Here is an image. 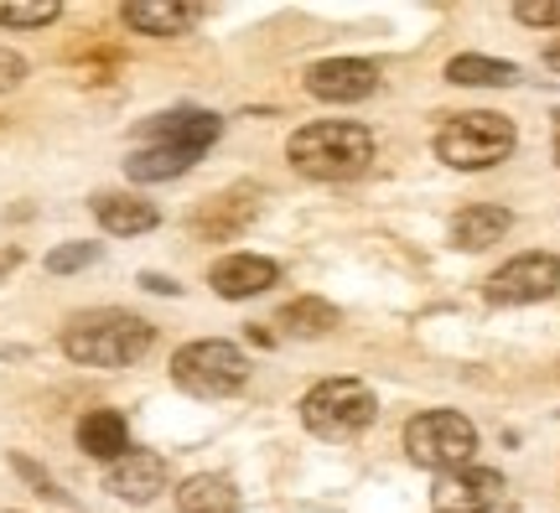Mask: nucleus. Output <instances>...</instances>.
Wrapping results in <instances>:
<instances>
[{"label": "nucleus", "instance_id": "nucleus-1", "mask_svg": "<svg viewBox=\"0 0 560 513\" xmlns=\"http://www.w3.org/2000/svg\"><path fill=\"white\" fill-rule=\"evenodd\" d=\"M156 348V327L136 312H79L62 327V353L83 369H130Z\"/></svg>", "mask_w": 560, "mask_h": 513}, {"label": "nucleus", "instance_id": "nucleus-2", "mask_svg": "<svg viewBox=\"0 0 560 513\" xmlns=\"http://www.w3.org/2000/svg\"><path fill=\"white\" fill-rule=\"evenodd\" d=\"M285 156L301 177L312 182H348L363 177L369 161H374V136L353 125V119H317V125H301L296 136L285 140Z\"/></svg>", "mask_w": 560, "mask_h": 513}, {"label": "nucleus", "instance_id": "nucleus-3", "mask_svg": "<svg viewBox=\"0 0 560 513\" xmlns=\"http://www.w3.org/2000/svg\"><path fill=\"white\" fill-rule=\"evenodd\" d=\"M431 151L452 172H488V166L514 156V125L503 115H493V109H467V115L441 119Z\"/></svg>", "mask_w": 560, "mask_h": 513}, {"label": "nucleus", "instance_id": "nucleus-4", "mask_svg": "<svg viewBox=\"0 0 560 513\" xmlns=\"http://www.w3.org/2000/svg\"><path fill=\"white\" fill-rule=\"evenodd\" d=\"M380 420V399L359 378H322L301 399V425L322 441H353Z\"/></svg>", "mask_w": 560, "mask_h": 513}, {"label": "nucleus", "instance_id": "nucleus-5", "mask_svg": "<svg viewBox=\"0 0 560 513\" xmlns=\"http://www.w3.org/2000/svg\"><path fill=\"white\" fill-rule=\"evenodd\" d=\"M172 384L192 399H229L249 384V358H244L234 342H223V337H202V342L177 348V358H172Z\"/></svg>", "mask_w": 560, "mask_h": 513}, {"label": "nucleus", "instance_id": "nucleus-6", "mask_svg": "<svg viewBox=\"0 0 560 513\" xmlns=\"http://www.w3.org/2000/svg\"><path fill=\"white\" fill-rule=\"evenodd\" d=\"M405 452H410L416 467H425V473H436V477L457 473V467H467L472 452H478V431H472V420L457 410H425L405 425Z\"/></svg>", "mask_w": 560, "mask_h": 513}, {"label": "nucleus", "instance_id": "nucleus-7", "mask_svg": "<svg viewBox=\"0 0 560 513\" xmlns=\"http://www.w3.org/2000/svg\"><path fill=\"white\" fill-rule=\"evenodd\" d=\"M556 291H560V259L540 255V249L514 255L482 285V296L493 301V306H529V301H550Z\"/></svg>", "mask_w": 560, "mask_h": 513}, {"label": "nucleus", "instance_id": "nucleus-8", "mask_svg": "<svg viewBox=\"0 0 560 513\" xmlns=\"http://www.w3.org/2000/svg\"><path fill=\"white\" fill-rule=\"evenodd\" d=\"M499 498H503V473L467 462L457 473L436 477L431 503H436V513H488V509H499Z\"/></svg>", "mask_w": 560, "mask_h": 513}, {"label": "nucleus", "instance_id": "nucleus-9", "mask_svg": "<svg viewBox=\"0 0 560 513\" xmlns=\"http://www.w3.org/2000/svg\"><path fill=\"white\" fill-rule=\"evenodd\" d=\"M380 89V68L363 58H327L306 68V94L322 104H359Z\"/></svg>", "mask_w": 560, "mask_h": 513}, {"label": "nucleus", "instance_id": "nucleus-10", "mask_svg": "<svg viewBox=\"0 0 560 513\" xmlns=\"http://www.w3.org/2000/svg\"><path fill=\"white\" fill-rule=\"evenodd\" d=\"M223 119L213 109H166V115H151L136 136L140 145H177V151H208L219 140Z\"/></svg>", "mask_w": 560, "mask_h": 513}, {"label": "nucleus", "instance_id": "nucleus-11", "mask_svg": "<svg viewBox=\"0 0 560 513\" xmlns=\"http://www.w3.org/2000/svg\"><path fill=\"white\" fill-rule=\"evenodd\" d=\"M255 213H260V187H229V193H213L208 202H198V213H192V234L198 238H213V244H223V238L244 234L249 223H255Z\"/></svg>", "mask_w": 560, "mask_h": 513}, {"label": "nucleus", "instance_id": "nucleus-12", "mask_svg": "<svg viewBox=\"0 0 560 513\" xmlns=\"http://www.w3.org/2000/svg\"><path fill=\"white\" fill-rule=\"evenodd\" d=\"M280 280V265L276 259H265V255H223L213 259V270H208V285L219 291L223 301H249V296H260V291H270Z\"/></svg>", "mask_w": 560, "mask_h": 513}, {"label": "nucleus", "instance_id": "nucleus-13", "mask_svg": "<svg viewBox=\"0 0 560 513\" xmlns=\"http://www.w3.org/2000/svg\"><path fill=\"white\" fill-rule=\"evenodd\" d=\"M104 488L120 498V503H151V498L166 493V456L156 452H125L109 473H104Z\"/></svg>", "mask_w": 560, "mask_h": 513}, {"label": "nucleus", "instance_id": "nucleus-14", "mask_svg": "<svg viewBox=\"0 0 560 513\" xmlns=\"http://www.w3.org/2000/svg\"><path fill=\"white\" fill-rule=\"evenodd\" d=\"M509 229H514V213H509V208L478 202V208H462V213L452 218V244L467 249V255H478V249H493Z\"/></svg>", "mask_w": 560, "mask_h": 513}, {"label": "nucleus", "instance_id": "nucleus-15", "mask_svg": "<svg viewBox=\"0 0 560 513\" xmlns=\"http://www.w3.org/2000/svg\"><path fill=\"white\" fill-rule=\"evenodd\" d=\"M120 16L140 37H182L198 21V11L182 0H130V5H120Z\"/></svg>", "mask_w": 560, "mask_h": 513}, {"label": "nucleus", "instance_id": "nucleus-16", "mask_svg": "<svg viewBox=\"0 0 560 513\" xmlns=\"http://www.w3.org/2000/svg\"><path fill=\"white\" fill-rule=\"evenodd\" d=\"M79 452L94 456V462H120L130 452V425H125L120 410H89L79 420Z\"/></svg>", "mask_w": 560, "mask_h": 513}, {"label": "nucleus", "instance_id": "nucleus-17", "mask_svg": "<svg viewBox=\"0 0 560 513\" xmlns=\"http://www.w3.org/2000/svg\"><path fill=\"white\" fill-rule=\"evenodd\" d=\"M94 218H100L104 234H115V238L151 234V229L161 223L156 208H151L145 198H130V193H104V198H94Z\"/></svg>", "mask_w": 560, "mask_h": 513}, {"label": "nucleus", "instance_id": "nucleus-18", "mask_svg": "<svg viewBox=\"0 0 560 513\" xmlns=\"http://www.w3.org/2000/svg\"><path fill=\"white\" fill-rule=\"evenodd\" d=\"M202 151H177V145H136L130 156H125V177L130 182H172L182 172H192L198 166Z\"/></svg>", "mask_w": 560, "mask_h": 513}, {"label": "nucleus", "instance_id": "nucleus-19", "mask_svg": "<svg viewBox=\"0 0 560 513\" xmlns=\"http://www.w3.org/2000/svg\"><path fill=\"white\" fill-rule=\"evenodd\" d=\"M240 509V493L223 473H198L177 488V513H234Z\"/></svg>", "mask_w": 560, "mask_h": 513}, {"label": "nucleus", "instance_id": "nucleus-20", "mask_svg": "<svg viewBox=\"0 0 560 513\" xmlns=\"http://www.w3.org/2000/svg\"><path fill=\"white\" fill-rule=\"evenodd\" d=\"M446 79L462 83V89H509L520 83V68L503 58H482V53H462V58L446 62Z\"/></svg>", "mask_w": 560, "mask_h": 513}, {"label": "nucleus", "instance_id": "nucleus-21", "mask_svg": "<svg viewBox=\"0 0 560 513\" xmlns=\"http://www.w3.org/2000/svg\"><path fill=\"white\" fill-rule=\"evenodd\" d=\"M276 327L285 337H322L338 327V306H332V301H317V296H301V301H291V306H280Z\"/></svg>", "mask_w": 560, "mask_h": 513}, {"label": "nucleus", "instance_id": "nucleus-22", "mask_svg": "<svg viewBox=\"0 0 560 513\" xmlns=\"http://www.w3.org/2000/svg\"><path fill=\"white\" fill-rule=\"evenodd\" d=\"M62 16L58 0H0V26H11V32H37V26H52Z\"/></svg>", "mask_w": 560, "mask_h": 513}, {"label": "nucleus", "instance_id": "nucleus-23", "mask_svg": "<svg viewBox=\"0 0 560 513\" xmlns=\"http://www.w3.org/2000/svg\"><path fill=\"white\" fill-rule=\"evenodd\" d=\"M94 259H100V244L73 238V244H58V249L47 255V270H52V276H73V270H89Z\"/></svg>", "mask_w": 560, "mask_h": 513}, {"label": "nucleus", "instance_id": "nucleus-24", "mask_svg": "<svg viewBox=\"0 0 560 513\" xmlns=\"http://www.w3.org/2000/svg\"><path fill=\"white\" fill-rule=\"evenodd\" d=\"M514 16L524 26H560V0H524V5H514Z\"/></svg>", "mask_w": 560, "mask_h": 513}, {"label": "nucleus", "instance_id": "nucleus-25", "mask_svg": "<svg viewBox=\"0 0 560 513\" xmlns=\"http://www.w3.org/2000/svg\"><path fill=\"white\" fill-rule=\"evenodd\" d=\"M21 79H26V58L11 53V47H0V94H5V89H16Z\"/></svg>", "mask_w": 560, "mask_h": 513}, {"label": "nucleus", "instance_id": "nucleus-26", "mask_svg": "<svg viewBox=\"0 0 560 513\" xmlns=\"http://www.w3.org/2000/svg\"><path fill=\"white\" fill-rule=\"evenodd\" d=\"M140 285H145V291H156V296H177V280H166V276H151V270L140 276Z\"/></svg>", "mask_w": 560, "mask_h": 513}, {"label": "nucleus", "instance_id": "nucleus-27", "mask_svg": "<svg viewBox=\"0 0 560 513\" xmlns=\"http://www.w3.org/2000/svg\"><path fill=\"white\" fill-rule=\"evenodd\" d=\"M16 265H21V249H16V244H11V249H0V280L11 276Z\"/></svg>", "mask_w": 560, "mask_h": 513}, {"label": "nucleus", "instance_id": "nucleus-28", "mask_svg": "<svg viewBox=\"0 0 560 513\" xmlns=\"http://www.w3.org/2000/svg\"><path fill=\"white\" fill-rule=\"evenodd\" d=\"M545 62H550V68L560 73V42H550V53H545Z\"/></svg>", "mask_w": 560, "mask_h": 513}, {"label": "nucleus", "instance_id": "nucleus-29", "mask_svg": "<svg viewBox=\"0 0 560 513\" xmlns=\"http://www.w3.org/2000/svg\"><path fill=\"white\" fill-rule=\"evenodd\" d=\"M556 166H560V115H556Z\"/></svg>", "mask_w": 560, "mask_h": 513}]
</instances>
